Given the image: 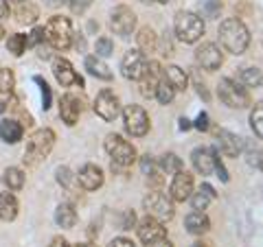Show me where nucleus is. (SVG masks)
<instances>
[{
  "instance_id": "412c9836",
  "label": "nucleus",
  "mask_w": 263,
  "mask_h": 247,
  "mask_svg": "<svg viewBox=\"0 0 263 247\" xmlns=\"http://www.w3.org/2000/svg\"><path fill=\"white\" fill-rule=\"evenodd\" d=\"M13 18L18 24H35L40 18V9L37 5H33L31 0H22V3H15L13 7Z\"/></svg>"
},
{
  "instance_id": "37998d69",
  "label": "nucleus",
  "mask_w": 263,
  "mask_h": 247,
  "mask_svg": "<svg viewBox=\"0 0 263 247\" xmlns=\"http://www.w3.org/2000/svg\"><path fill=\"white\" fill-rule=\"evenodd\" d=\"M193 127H195L197 131H209V129H211V118H209V114H206V112H200V114H197Z\"/></svg>"
},
{
  "instance_id": "864d4df0",
  "label": "nucleus",
  "mask_w": 263,
  "mask_h": 247,
  "mask_svg": "<svg viewBox=\"0 0 263 247\" xmlns=\"http://www.w3.org/2000/svg\"><path fill=\"white\" fill-rule=\"evenodd\" d=\"M195 88H197V94H200L204 101H209V90H206V86H204V84H197Z\"/></svg>"
},
{
  "instance_id": "680f3d73",
  "label": "nucleus",
  "mask_w": 263,
  "mask_h": 247,
  "mask_svg": "<svg viewBox=\"0 0 263 247\" xmlns=\"http://www.w3.org/2000/svg\"><path fill=\"white\" fill-rule=\"evenodd\" d=\"M7 3H22V0H7Z\"/></svg>"
},
{
  "instance_id": "4468645a",
  "label": "nucleus",
  "mask_w": 263,
  "mask_h": 247,
  "mask_svg": "<svg viewBox=\"0 0 263 247\" xmlns=\"http://www.w3.org/2000/svg\"><path fill=\"white\" fill-rule=\"evenodd\" d=\"M171 199L178 201V203H184L189 197L193 195V175L189 171H178L174 179H171V184H169V193H167Z\"/></svg>"
},
{
  "instance_id": "4be33fe9",
  "label": "nucleus",
  "mask_w": 263,
  "mask_h": 247,
  "mask_svg": "<svg viewBox=\"0 0 263 247\" xmlns=\"http://www.w3.org/2000/svg\"><path fill=\"white\" fill-rule=\"evenodd\" d=\"M24 136V127L18 118H5L0 120V138L5 140L7 145H15L20 142Z\"/></svg>"
},
{
  "instance_id": "2f4dec72",
  "label": "nucleus",
  "mask_w": 263,
  "mask_h": 247,
  "mask_svg": "<svg viewBox=\"0 0 263 247\" xmlns=\"http://www.w3.org/2000/svg\"><path fill=\"white\" fill-rule=\"evenodd\" d=\"M239 84L246 88H259L263 84V72L257 66H246L239 70Z\"/></svg>"
},
{
  "instance_id": "6e6552de",
  "label": "nucleus",
  "mask_w": 263,
  "mask_h": 247,
  "mask_svg": "<svg viewBox=\"0 0 263 247\" xmlns=\"http://www.w3.org/2000/svg\"><path fill=\"white\" fill-rule=\"evenodd\" d=\"M123 122H125V131L134 138H143L152 127V120L141 105H127L123 110Z\"/></svg>"
},
{
  "instance_id": "f257e3e1",
  "label": "nucleus",
  "mask_w": 263,
  "mask_h": 247,
  "mask_svg": "<svg viewBox=\"0 0 263 247\" xmlns=\"http://www.w3.org/2000/svg\"><path fill=\"white\" fill-rule=\"evenodd\" d=\"M219 44L230 55H243L250 46V31L239 18H226L219 24Z\"/></svg>"
},
{
  "instance_id": "4c0bfd02",
  "label": "nucleus",
  "mask_w": 263,
  "mask_h": 247,
  "mask_svg": "<svg viewBox=\"0 0 263 247\" xmlns=\"http://www.w3.org/2000/svg\"><path fill=\"white\" fill-rule=\"evenodd\" d=\"M33 81L40 86V92H42V110L46 112L48 108H51V103H53V92H51V88H48V84L46 81L40 77V75H35L33 77Z\"/></svg>"
},
{
  "instance_id": "bf43d9fd",
  "label": "nucleus",
  "mask_w": 263,
  "mask_h": 247,
  "mask_svg": "<svg viewBox=\"0 0 263 247\" xmlns=\"http://www.w3.org/2000/svg\"><path fill=\"white\" fill-rule=\"evenodd\" d=\"M156 3H160V5H169V3H174V0H156Z\"/></svg>"
},
{
  "instance_id": "b1692460",
  "label": "nucleus",
  "mask_w": 263,
  "mask_h": 247,
  "mask_svg": "<svg viewBox=\"0 0 263 247\" xmlns=\"http://www.w3.org/2000/svg\"><path fill=\"white\" fill-rule=\"evenodd\" d=\"M184 225H186V232L189 234H193V236H202V234H206L209 230H211V219L204 215V212H189L186 219H184Z\"/></svg>"
},
{
  "instance_id": "7ed1b4c3",
  "label": "nucleus",
  "mask_w": 263,
  "mask_h": 247,
  "mask_svg": "<svg viewBox=\"0 0 263 247\" xmlns=\"http://www.w3.org/2000/svg\"><path fill=\"white\" fill-rule=\"evenodd\" d=\"M204 18L195 11H178L174 18V33L180 42L184 44H195L200 42V37L204 35Z\"/></svg>"
},
{
  "instance_id": "c85d7f7f",
  "label": "nucleus",
  "mask_w": 263,
  "mask_h": 247,
  "mask_svg": "<svg viewBox=\"0 0 263 247\" xmlns=\"http://www.w3.org/2000/svg\"><path fill=\"white\" fill-rule=\"evenodd\" d=\"M18 199H15V195L11 191L7 193H0V219L3 221H13L15 217H18Z\"/></svg>"
},
{
  "instance_id": "9d476101",
  "label": "nucleus",
  "mask_w": 263,
  "mask_h": 247,
  "mask_svg": "<svg viewBox=\"0 0 263 247\" xmlns=\"http://www.w3.org/2000/svg\"><path fill=\"white\" fill-rule=\"evenodd\" d=\"M136 22H138L136 13L132 11L127 5L114 7L112 13H110V29L121 37H129L132 33L136 31Z\"/></svg>"
},
{
  "instance_id": "c756f323",
  "label": "nucleus",
  "mask_w": 263,
  "mask_h": 247,
  "mask_svg": "<svg viewBox=\"0 0 263 247\" xmlns=\"http://www.w3.org/2000/svg\"><path fill=\"white\" fill-rule=\"evenodd\" d=\"M136 44H138V51L145 53V55H152L156 53V46H158V35L152 27H143L136 35Z\"/></svg>"
},
{
  "instance_id": "3c124183",
  "label": "nucleus",
  "mask_w": 263,
  "mask_h": 247,
  "mask_svg": "<svg viewBox=\"0 0 263 247\" xmlns=\"http://www.w3.org/2000/svg\"><path fill=\"white\" fill-rule=\"evenodd\" d=\"M48 247H72V245H70L68 241H66L64 236H55L53 241H51V245H48Z\"/></svg>"
},
{
  "instance_id": "a878e982",
  "label": "nucleus",
  "mask_w": 263,
  "mask_h": 247,
  "mask_svg": "<svg viewBox=\"0 0 263 247\" xmlns=\"http://www.w3.org/2000/svg\"><path fill=\"white\" fill-rule=\"evenodd\" d=\"M141 169H143V173L147 175V184L154 186V188H160L162 186V171H160L158 162H156L152 155H143Z\"/></svg>"
},
{
  "instance_id": "bb28decb",
  "label": "nucleus",
  "mask_w": 263,
  "mask_h": 247,
  "mask_svg": "<svg viewBox=\"0 0 263 247\" xmlns=\"http://www.w3.org/2000/svg\"><path fill=\"white\" fill-rule=\"evenodd\" d=\"M86 70H88L95 79H101V81H110V79H112L110 66L105 64L101 57H97V55H88V57H86Z\"/></svg>"
},
{
  "instance_id": "2eb2a0df",
  "label": "nucleus",
  "mask_w": 263,
  "mask_h": 247,
  "mask_svg": "<svg viewBox=\"0 0 263 247\" xmlns=\"http://www.w3.org/2000/svg\"><path fill=\"white\" fill-rule=\"evenodd\" d=\"M136 234H138V238H141V241L147 245V243L158 241V238H167V228H164L162 221H158V219H154V217L147 215L145 219L138 221Z\"/></svg>"
},
{
  "instance_id": "a211bd4d",
  "label": "nucleus",
  "mask_w": 263,
  "mask_h": 247,
  "mask_svg": "<svg viewBox=\"0 0 263 247\" xmlns=\"http://www.w3.org/2000/svg\"><path fill=\"white\" fill-rule=\"evenodd\" d=\"M217 147L226 158H239L241 151H243V140L237 134H233V131L219 129L217 131Z\"/></svg>"
},
{
  "instance_id": "f3484780",
  "label": "nucleus",
  "mask_w": 263,
  "mask_h": 247,
  "mask_svg": "<svg viewBox=\"0 0 263 247\" xmlns=\"http://www.w3.org/2000/svg\"><path fill=\"white\" fill-rule=\"evenodd\" d=\"M103 182H105L103 169L97 167V164H84L77 173V184L84 191H97V188L103 186Z\"/></svg>"
},
{
  "instance_id": "052dcab7",
  "label": "nucleus",
  "mask_w": 263,
  "mask_h": 247,
  "mask_svg": "<svg viewBox=\"0 0 263 247\" xmlns=\"http://www.w3.org/2000/svg\"><path fill=\"white\" fill-rule=\"evenodd\" d=\"M3 37H5V27L0 24V39H3Z\"/></svg>"
},
{
  "instance_id": "473e14b6",
  "label": "nucleus",
  "mask_w": 263,
  "mask_h": 247,
  "mask_svg": "<svg viewBox=\"0 0 263 247\" xmlns=\"http://www.w3.org/2000/svg\"><path fill=\"white\" fill-rule=\"evenodd\" d=\"M27 48H29V35H24V33H13L7 39V51L15 57H22L27 53Z\"/></svg>"
},
{
  "instance_id": "5701e85b",
  "label": "nucleus",
  "mask_w": 263,
  "mask_h": 247,
  "mask_svg": "<svg viewBox=\"0 0 263 247\" xmlns=\"http://www.w3.org/2000/svg\"><path fill=\"white\" fill-rule=\"evenodd\" d=\"M189 199H191V208L193 210L204 212L211 205V201L217 199V193H215V188H213L211 184H202L200 188H197V193H193Z\"/></svg>"
},
{
  "instance_id": "423d86ee",
  "label": "nucleus",
  "mask_w": 263,
  "mask_h": 247,
  "mask_svg": "<svg viewBox=\"0 0 263 247\" xmlns=\"http://www.w3.org/2000/svg\"><path fill=\"white\" fill-rule=\"evenodd\" d=\"M217 94H219V101L230 110H246L250 105L248 90H246L241 84H237L235 79H230V77L219 79Z\"/></svg>"
},
{
  "instance_id": "e433bc0d",
  "label": "nucleus",
  "mask_w": 263,
  "mask_h": 247,
  "mask_svg": "<svg viewBox=\"0 0 263 247\" xmlns=\"http://www.w3.org/2000/svg\"><path fill=\"white\" fill-rule=\"evenodd\" d=\"M55 175H57V184L64 186L66 191H72V186L77 184V175L68 167H60L55 171Z\"/></svg>"
},
{
  "instance_id": "1a4fd4ad",
  "label": "nucleus",
  "mask_w": 263,
  "mask_h": 247,
  "mask_svg": "<svg viewBox=\"0 0 263 247\" xmlns=\"http://www.w3.org/2000/svg\"><path fill=\"white\" fill-rule=\"evenodd\" d=\"M147 66H149V59H147V55L141 53L138 48L134 51H127L123 55L121 59V72L123 77L129 79V81H141L147 72Z\"/></svg>"
},
{
  "instance_id": "09e8293b",
  "label": "nucleus",
  "mask_w": 263,
  "mask_h": 247,
  "mask_svg": "<svg viewBox=\"0 0 263 247\" xmlns=\"http://www.w3.org/2000/svg\"><path fill=\"white\" fill-rule=\"evenodd\" d=\"M72 44H75L77 51H81V53L86 51V39H84V35H81V33H72Z\"/></svg>"
},
{
  "instance_id": "603ef678",
  "label": "nucleus",
  "mask_w": 263,
  "mask_h": 247,
  "mask_svg": "<svg viewBox=\"0 0 263 247\" xmlns=\"http://www.w3.org/2000/svg\"><path fill=\"white\" fill-rule=\"evenodd\" d=\"M7 15H9V3H7V0H0V20L7 18Z\"/></svg>"
},
{
  "instance_id": "39448f33",
  "label": "nucleus",
  "mask_w": 263,
  "mask_h": 247,
  "mask_svg": "<svg viewBox=\"0 0 263 247\" xmlns=\"http://www.w3.org/2000/svg\"><path fill=\"white\" fill-rule=\"evenodd\" d=\"M55 147V131L53 129H37L27 138V149H24V160L29 164H37L44 158H48V153Z\"/></svg>"
},
{
  "instance_id": "58836bf2",
  "label": "nucleus",
  "mask_w": 263,
  "mask_h": 247,
  "mask_svg": "<svg viewBox=\"0 0 263 247\" xmlns=\"http://www.w3.org/2000/svg\"><path fill=\"white\" fill-rule=\"evenodd\" d=\"M95 51H97V57H101V59H105V57H110L114 53V42L110 37H99L97 44H95Z\"/></svg>"
},
{
  "instance_id": "6e6d98bb",
  "label": "nucleus",
  "mask_w": 263,
  "mask_h": 247,
  "mask_svg": "<svg viewBox=\"0 0 263 247\" xmlns=\"http://www.w3.org/2000/svg\"><path fill=\"white\" fill-rule=\"evenodd\" d=\"M193 247H213V243H209V241H195Z\"/></svg>"
},
{
  "instance_id": "9b49d317",
  "label": "nucleus",
  "mask_w": 263,
  "mask_h": 247,
  "mask_svg": "<svg viewBox=\"0 0 263 247\" xmlns=\"http://www.w3.org/2000/svg\"><path fill=\"white\" fill-rule=\"evenodd\" d=\"M95 114L99 118H103V120H117L119 118V114H121V101H119V96L112 92V90H101V92L97 94L95 98Z\"/></svg>"
},
{
  "instance_id": "ea45409f",
  "label": "nucleus",
  "mask_w": 263,
  "mask_h": 247,
  "mask_svg": "<svg viewBox=\"0 0 263 247\" xmlns=\"http://www.w3.org/2000/svg\"><path fill=\"white\" fill-rule=\"evenodd\" d=\"M221 11V3L219 0H202V15L204 18H219Z\"/></svg>"
},
{
  "instance_id": "cd10ccee",
  "label": "nucleus",
  "mask_w": 263,
  "mask_h": 247,
  "mask_svg": "<svg viewBox=\"0 0 263 247\" xmlns=\"http://www.w3.org/2000/svg\"><path fill=\"white\" fill-rule=\"evenodd\" d=\"M162 77L174 86L176 92H184V90L189 88V75L180 68V66H167V68L162 70Z\"/></svg>"
},
{
  "instance_id": "c03bdc74",
  "label": "nucleus",
  "mask_w": 263,
  "mask_h": 247,
  "mask_svg": "<svg viewBox=\"0 0 263 247\" xmlns=\"http://www.w3.org/2000/svg\"><path fill=\"white\" fill-rule=\"evenodd\" d=\"M215 173H217V177L221 179V182H228V171H226V167H224V162L219 160V153H217V149H215Z\"/></svg>"
},
{
  "instance_id": "79ce46f5",
  "label": "nucleus",
  "mask_w": 263,
  "mask_h": 247,
  "mask_svg": "<svg viewBox=\"0 0 263 247\" xmlns=\"http://www.w3.org/2000/svg\"><path fill=\"white\" fill-rule=\"evenodd\" d=\"M46 42V37H44V27H35L31 31V35H29V46H40V44H44Z\"/></svg>"
},
{
  "instance_id": "a18cd8bd",
  "label": "nucleus",
  "mask_w": 263,
  "mask_h": 247,
  "mask_svg": "<svg viewBox=\"0 0 263 247\" xmlns=\"http://www.w3.org/2000/svg\"><path fill=\"white\" fill-rule=\"evenodd\" d=\"M164 35H167V33H164ZM156 51H160V55H164V57L174 55V44H171V37H164V39H162V44L158 42Z\"/></svg>"
},
{
  "instance_id": "8fccbe9b",
  "label": "nucleus",
  "mask_w": 263,
  "mask_h": 247,
  "mask_svg": "<svg viewBox=\"0 0 263 247\" xmlns=\"http://www.w3.org/2000/svg\"><path fill=\"white\" fill-rule=\"evenodd\" d=\"M145 247H174V243H171L169 238H158V241H154V243H147Z\"/></svg>"
},
{
  "instance_id": "f03ea898",
  "label": "nucleus",
  "mask_w": 263,
  "mask_h": 247,
  "mask_svg": "<svg viewBox=\"0 0 263 247\" xmlns=\"http://www.w3.org/2000/svg\"><path fill=\"white\" fill-rule=\"evenodd\" d=\"M103 147H105V153H108L110 160H112V171H125L138 158L136 147L119 134H110L105 138Z\"/></svg>"
},
{
  "instance_id": "7c9ffc66",
  "label": "nucleus",
  "mask_w": 263,
  "mask_h": 247,
  "mask_svg": "<svg viewBox=\"0 0 263 247\" xmlns=\"http://www.w3.org/2000/svg\"><path fill=\"white\" fill-rule=\"evenodd\" d=\"M3 184L7 186V191H20L24 186V171L18 167H9L3 171Z\"/></svg>"
},
{
  "instance_id": "49530a36",
  "label": "nucleus",
  "mask_w": 263,
  "mask_h": 247,
  "mask_svg": "<svg viewBox=\"0 0 263 247\" xmlns=\"http://www.w3.org/2000/svg\"><path fill=\"white\" fill-rule=\"evenodd\" d=\"M134 223H136V215H134L132 210H127L125 215H123V223H121V228H123V230H129Z\"/></svg>"
},
{
  "instance_id": "6ab92c4d",
  "label": "nucleus",
  "mask_w": 263,
  "mask_h": 247,
  "mask_svg": "<svg viewBox=\"0 0 263 247\" xmlns=\"http://www.w3.org/2000/svg\"><path fill=\"white\" fill-rule=\"evenodd\" d=\"M191 164L200 175H211L215 171V149L209 147H195L191 153Z\"/></svg>"
},
{
  "instance_id": "f8f14e48",
  "label": "nucleus",
  "mask_w": 263,
  "mask_h": 247,
  "mask_svg": "<svg viewBox=\"0 0 263 247\" xmlns=\"http://www.w3.org/2000/svg\"><path fill=\"white\" fill-rule=\"evenodd\" d=\"M195 61H197L200 68L213 72V70H217L219 66L224 64V53H221V48L215 42H204L202 46H197Z\"/></svg>"
},
{
  "instance_id": "13d9d810",
  "label": "nucleus",
  "mask_w": 263,
  "mask_h": 247,
  "mask_svg": "<svg viewBox=\"0 0 263 247\" xmlns=\"http://www.w3.org/2000/svg\"><path fill=\"white\" fill-rule=\"evenodd\" d=\"M72 247H97V245H92V243H79V245H72Z\"/></svg>"
},
{
  "instance_id": "72a5a7b5",
  "label": "nucleus",
  "mask_w": 263,
  "mask_h": 247,
  "mask_svg": "<svg viewBox=\"0 0 263 247\" xmlns=\"http://www.w3.org/2000/svg\"><path fill=\"white\" fill-rule=\"evenodd\" d=\"M158 167H160L162 173H167V175H176L178 171L184 169V164L176 153H164L160 158V162H158Z\"/></svg>"
},
{
  "instance_id": "0eeeda50",
  "label": "nucleus",
  "mask_w": 263,
  "mask_h": 247,
  "mask_svg": "<svg viewBox=\"0 0 263 247\" xmlns=\"http://www.w3.org/2000/svg\"><path fill=\"white\" fill-rule=\"evenodd\" d=\"M145 210H147V215L154 217V219H158V221H171L176 215V208H174V199H171L169 195H164L160 191H154L145 197Z\"/></svg>"
},
{
  "instance_id": "393cba45",
  "label": "nucleus",
  "mask_w": 263,
  "mask_h": 247,
  "mask_svg": "<svg viewBox=\"0 0 263 247\" xmlns=\"http://www.w3.org/2000/svg\"><path fill=\"white\" fill-rule=\"evenodd\" d=\"M55 223L64 228V230H70V228H75L77 223V210H75V205L68 203V201H64L57 205V210H55Z\"/></svg>"
},
{
  "instance_id": "c9c22d12",
  "label": "nucleus",
  "mask_w": 263,
  "mask_h": 247,
  "mask_svg": "<svg viewBox=\"0 0 263 247\" xmlns=\"http://www.w3.org/2000/svg\"><path fill=\"white\" fill-rule=\"evenodd\" d=\"M250 127L254 131V136L263 138V103H257L250 110Z\"/></svg>"
},
{
  "instance_id": "dca6fc26",
  "label": "nucleus",
  "mask_w": 263,
  "mask_h": 247,
  "mask_svg": "<svg viewBox=\"0 0 263 247\" xmlns=\"http://www.w3.org/2000/svg\"><path fill=\"white\" fill-rule=\"evenodd\" d=\"M81 110H84V105H81V98L77 94L66 92L60 98V116H62V120L68 127H75L77 125V120L81 116Z\"/></svg>"
},
{
  "instance_id": "f704fd0d",
  "label": "nucleus",
  "mask_w": 263,
  "mask_h": 247,
  "mask_svg": "<svg viewBox=\"0 0 263 247\" xmlns=\"http://www.w3.org/2000/svg\"><path fill=\"white\" fill-rule=\"evenodd\" d=\"M154 98H158V103H160V105H169V103L176 98V90H174V86H171L164 77L158 81V88H156V96H154Z\"/></svg>"
},
{
  "instance_id": "20e7f679",
  "label": "nucleus",
  "mask_w": 263,
  "mask_h": 247,
  "mask_svg": "<svg viewBox=\"0 0 263 247\" xmlns=\"http://www.w3.org/2000/svg\"><path fill=\"white\" fill-rule=\"evenodd\" d=\"M72 22L66 15H53L44 27L46 44H51L55 51H68L72 46Z\"/></svg>"
},
{
  "instance_id": "a19ab883",
  "label": "nucleus",
  "mask_w": 263,
  "mask_h": 247,
  "mask_svg": "<svg viewBox=\"0 0 263 247\" xmlns=\"http://www.w3.org/2000/svg\"><path fill=\"white\" fill-rule=\"evenodd\" d=\"M68 7H70V11L75 15H81V13H86L90 7H92V0H68Z\"/></svg>"
},
{
  "instance_id": "5fc2aeb1",
  "label": "nucleus",
  "mask_w": 263,
  "mask_h": 247,
  "mask_svg": "<svg viewBox=\"0 0 263 247\" xmlns=\"http://www.w3.org/2000/svg\"><path fill=\"white\" fill-rule=\"evenodd\" d=\"M193 125H191V120H189V118H180V129H182V131H186V129H191Z\"/></svg>"
},
{
  "instance_id": "4d7b16f0",
  "label": "nucleus",
  "mask_w": 263,
  "mask_h": 247,
  "mask_svg": "<svg viewBox=\"0 0 263 247\" xmlns=\"http://www.w3.org/2000/svg\"><path fill=\"white\" fill-rule=\"evenodd\" d=\"M257 167H259V169L263 171V149L259 151V162H257Z\"/></svg>"
},
{
  "instance_id": "ddd939ff",
  "label": "nucleus",
  "mask_w": 263,
  "mask_h": 247,
  "mask_svg": "<svg viewBox=\"0 0 263 247\" xmlns=\"http://www.w3.org/2000/svg\"><path fill=\"white\" fill-rule=\"evenodd\" d=\"M53 75L62 88H72V86L84 88V79L77 75V70L72 68V64L66 57H55L53 59Z\"/></svg>"
},
{
  "instance_id": "e2e57ef3",
  "label": "nucleus",
  "mask_w": 263,
  "mask_h": 247,
  "mask_svg": "<svg viewBox=\"0 0 263 247\" xmlns=\"http://www.w3.org/2000/svg\"><path fill=\"white\" fill-rule=\"evenodd\" d=\"M143 3H152V0H143Z\"/></svg>"
},
{
  "instance_id": "aec40b11",
  "label": "nucleus",
  "mask_w": 263,
  "mask_h": 247,
  "mask_svg": "<svg viewBox=\"0 0 263 247\" xmlns=\"http://www.w3.org/2000/svg\"><path fill=\"white\" fill-rule=\"evenodd\" d=\"M13 88H15L13 70L0 68V112H5L7 108H9V103L13 98Z\"/></svg>"
},
{
  "instance_id": "de8ad7c7",
  "label": "nucleus",
  "mask_w": 263,
  "mask_h": 247,
  "mask_svg": "<svg viewBox=\"0 0 263 247\" xmlns=\"http://www.w3.org/2000/svg\"><path fill=\"white\" fill-rule=\"evenodd\" d=\"M108 247H136V245L132 243L129 238H123V236H119V238H112Z\"/></svg>"
}]
</instances>
